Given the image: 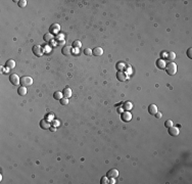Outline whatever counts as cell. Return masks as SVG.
<instances>
[{"instance_id":"1","label":"cell","mask_w":192,"mask_h":184,"mask_svg":"<svg viewBox=\"0 0 192 184\" xmlns=\"http://www.w3.org/2000/svg\"><path fill=\"white\" fill-rule=\"evenodd\" d=\"M165 69L167 70V73H168L170 76H174L177 73V64L175 62H170L168 66H166Z\"/></svg>"},{"instance_id":"2","label":"cell","mask_w":192,"mask_h":184,"mask_svg":"<svg viewBox=\"0 0 192 184\" xmlns=\"http://www.w3.org/2000/svg\"><path fill=\"white\" fill-rule=\"evenodd\" d=\"M21 84H22V86H24V87L31 86L32 84H33V79L31 77L25 76V77L21 78Z\"/></svg>"},{"instance_id":"3","label":"cell","mask_w":192,"mask_h":184,"mask_svg":"<svg viewBox=\"0 0 192 184\" xmlns=\"http://www.w3.org/2000/svg\"><path fill=\"white\" fill-rule=\"evenodd\" d=\"M33 53L35 54L36 56H42L43 53H44V50H43L42 46H40V45H35V46L33 47Z\"/></svg>"},{"instance_id":"4","label":"cell","mask_w":192,"mask_h":184,"mask_svg":"<svg viewBox=\"0 0 192 184\" xmlns=\"http://www.w3.org/2000/svg\"><path fill=\"white\" fill-rule=\"evenodd\" d=\"M9 81H10V83L13 84V85H17V84L21 83V79H19L18 76L16 75V74H11V75L9 76Z\"/></svg>"},{"instance_id":"5","label":"cell","mask_w":192,"mask_h":184,"mask_svg":"<svg viewBox=\"0 0 192 184\" xmlns=\"http://www.w3.org/2000/svg\"><path fill=\"white\" fill-rule=\"evenodd\" d=\"M117 80H119V81L124 82V81H126L128 79V76H127L126 73L120 71V72H117Z\"/></svg>"},{"instance_id":"6","label":"cell","mask_w":192,"mask_h":184,"mask_svg":"<svg viewBox=\"0 0 192 184\" xmlns=\"http://www.w3.org/2000/svg\"><path fill=\"white\" fill-rule=\"evenodd\" d=\"M169 133H170V135H172V136H178L180 132H179L178 127L172 126V127L169 128Z\"/></svg>"},{"instance_id":"7","label":"cell","mask_w":192,"mask_h":184,"mask_svg":"<svg viewBox=\"0 0 192 184\" xmlns=\"http://www.w3.org/2000/svg\"><path fill=\"white\" fill-rule=\"evenodd\" d=\"M117 176H119V171H117V169H111V170L107 172V177H109V178H116Z\"/></svg>"},{"instance_id":"8","label":"cell","mask_w":192,"mask_h":184,"mask_svg":"<svg viewBox=\"0 0 192 184\" xmlns=\"http://www.w3.org/2000/svg\"><path fill=\"white\" fill-rule=\"evenodd\" d=\"M92 53L94 54L95 56H100V55H102V54H103V49L101 47H95L92 50Z\"/></svg>"},{"instance_id":"9","label":"cell","mask_w":192,"mask_h":184,"mask_svg":"<svg viewBox=\"0 0 192 184\" xmlns=\"http://www.w3.org/2000/svg\"><path fill=\"white\" fill-rule=\"evenodd\" d=\"M148 113L150 114V115H152V116L155 115V114L157 113V106L155 105V104L152 103V104H150V105L148 106Z\"/></svg>"},{"instance_id":"10","label":"cell","mask_w":192,"mask_h":184,"mask_svg":"<svg viewBox=\"0 0 192 184\" xmlns=\"http://www.w3.org/2000/svg\"><path fill=\"white\" fill-rule=\"evenodd\" d=\"M61 52L63 55H70V54L72 53V47L71 46H65L62 49H61Z\"/></svg>"},{"instance_id":"11","label":"cell","mask_w":192,"mask_h":184,"mask_svg":"<svg viewBox=\"0 0 192 184\" xmlns=\"http://www.w3.org/2000/svg\"><path fill=\"white\" fill-rule=\"evenodd\" d=\"M40 126L42 129H44V130H47V129L50 128V124H49L46 120H41L40 122Z\"/></svg>"},{"instance_id":"12","label":"cell","mask_w":192,"mask_h":184,"mask_svg":"<svg viewBox=\"0 0 192 184\" xmlns=\"http://www.w3.org/2000/svg\"><path fill=\"white\" fill-rule=\"evenodd\" d=\"M43 39H44V41H46V42H50L54 39V35H52L51 33H47V34L44 35Z\"/></svg>"},{"instance_id":"13","label":"cell","mask_w":192,"mask_h":184,"mask_svg":"<svg viewBox=\"0 0 192 184\" xmlns=\"http://www.w3.org/2000/svg\"><path fill=\"white\" fill-rule=\"evenodd\" d=\"M156 67L159 68V69H165L166 68V62H165L164 59H157Z\"/></svg>"},{"instance_id":"14","label":"cell","mask_w":192,"mask_h":184,"mask_svg":"<svg viewBox=\"0 0 192 184\" xmlns=\"http://www.w3.org/2000/svg\"><path fill=\"white\" fill-rule=\"evenodd\" d=\"M63 96L66 98H68L72 96V89H70L68 87H67L66 89H63Z\"/></svg>"},{"instance_id":"15","label":"cell","mask_w":192,"mask_h":184,"mask_svg":"<svg viewBox=\"0 0 192 184\" xmlns=\"http://www.w3.org/2000/svg\"><path fill=\"white\" fill-rule=\"evenodd\" d=\"M5 66L8 69H14L16 68V62H14V61H12V59H8L5 63Z\"/></svg>"},{"instance_id":"16","label":"cell","mask_w":192,"mask_h":184,"mask_svg":"<svg viewBox=\"0 0 192 184\" xmlns=\"http://www.w3.org/2000/svg\"><path fill=\"white\" fill-rule=\"evenodd\" d=\"M122 119H123V120H124L125 122H129V121L131 120V119H132V115H131V114H130V113H128V112H126V113L124 114V115H123V117H122Z\"/></svg>"},{"instance_id":"17","label":"cell","mask_w":192,"mask_h":184,"mask_svg":"<svg viewBox=\"0 0 192 184\" xmlns=\"http://www.w3.org/2000/svg\"><path fill=\"white\" fill-rule=\"evenodd\" d=\"M17 92H18V94H19L21 96L26 95V94H27V88L24 87V86H21V87L17 89Z\"/></svg>"},{"instance_id":"18","label":"cell","mask_w":192,"mask_h":184,"mask_svg":"<svg viewBox=\"0 0 192 184\" xmlns=\"http://www.w3.org/2000/svg\"><path fill=\"white\" fill-rule=\"evenodd\" d=\"M62 96H63V94L60 91H56L55 93L53 94V97L55 98V99H57V100H60V99L62 98Z\"/></svg>"},{"instance_id":"19","label":"cell","mask_w":192,"mask_h":184,"mask_svg":"<svg viewBox=\"0 0 192 184\" xmlns=\"http://www.w3.org/2000/svg\"><path fill=\"white\" fill-rule=\"evenodd\" d=\"M167 58H168L169 61H173V59L176 58V53L173 52V51H170L168 54H167Z\"/></svg>"},{"instance_id":"20","label":"cell","mask_w":192,"mask_h":184,"mask_svg":"<svg viewBox=\"0 0 192 184\" xmlns=\"http://www.w3.org/2000/svg\"><path fill=\"white\" fill-rule=\"evenodd\" d=\"M132 107H133L132 102L127 101V102H125V103H124V108L126 109V111H130V109H132Z\"/></svg>"},{"instance_id":"21","label":"cell","mask_w":192,"mask_h":184,"mask_svg":"<svg viewBox=\"0 0 192 184\" xmlns=\"http://www.w3.org/2000/svg\"><path fill=\"white\" fill-rule=\"evenodd\" d=\"M81 45H82V43H81V41H80V40H76V41H74V44H73V46H74V47L79 48V47H81Z\"/></svg>"},{"instance_id":"22","label":"cell","mask_w":192,"mask_h":184,"mask_svg":"<svg viewBox=\"0 0 192 184\" xmlns=\"http://www.w3.org/2000/svg\"><path fill=\"white\" fill-rule=\"evenodd\" d=\"M165 126H166L167 128L172 127V126H173V121H172V120H167V121L165 122Z\"/></svg>"},{"instance_id":"23","label":"cell","mask_w":192,"mask_h":184,"mask_svg":"<svg viewBox=\"0 0 192 184\" xmlns=\"http://www.w3.org/2000/svg\"><path fill=\"white\" fill-rule=\"evenodd\" d=\"M27 5V1L26 0H21V1H18V6L19 7H25Z\"/></svg>"},{"instance_id":"24","label":"cell","mask_w":192,"mask_h":184,"mask_svg":"<svg viewBox=\"0 0 192 184\" xmlns=\"http://www.w3.org/2000/svg\"><path fill=\"white\" fill-rule=\"evenodd\" d=\"M60 103L62 104V105H67V104L68 103L67 98H61V99H60Z\"/></svg>"},{"instance_id":"25","label":"cell","mask_w":192,"mask_h":184,"mask_svg":"<svg viewBox=\"0 0 192 184\" xmlns=\"http://www.w3.org/2000/svg\"><path fill=\"white\" fill-rule=\"evenodd\" d=\"M84 53L86 54V55H89V54L92 53V50H91V49H89V48H86L85 50H84Z\"/></svg>"},{"instance_id":"26","label":"cell","mask_w":192,"mask_h":184,"mask_svg":"<svg viewBox=\"0 0 192 184\" xmlns=\"http://www.w3.org/2000/svg\"><path fill=\"white\" fill-rule=\"evenodd\" d=\"M187 55H188L189 58L192 57V48H189L188 49V51H187Z\"/></svg>"},{"instance_id":"27","label":"cell","mask_w":192,"mask_h":184,"mask_svg":"<svg viewBox=\"0 0 192 184\" xmlns=\"http://www.w3.org/2000/svg\"><path fill=\"white\" fill-rule=\"evenodd\" d=\"M101 183H102V184H106V183H108L107 178H106V177H102V178H101Z\"/></svg>"},{"instance_id":"28","label":"cell","mask_w":192,"mask_h":184,"mask_svg":"<svg viewBox=\"0 0 192 184\" xmlns=\"http://www.w3.org/2000/svg\"><path fill=\"white\" fill-rule=\"evenodd\" d=\"M155 117H156L157 119H160V118L162 117V115H161V113H159V112H157V113L155 114Z\"/></svg>"},{"instance_id":"29","label":"cell","mask_w":192,"mask_h":184,"mask_svg":"<svg viewBox=\"0 0 192 184\" xmlns=\"http://www.w3.org/2000/svg\"><path fill=\"white\" fill-rule=\"evenodd\" d=\"M110 183H112V184H114V183H116V181H115V179H114V178H111V180H110Z\"/></svg>"}]
</instances>
